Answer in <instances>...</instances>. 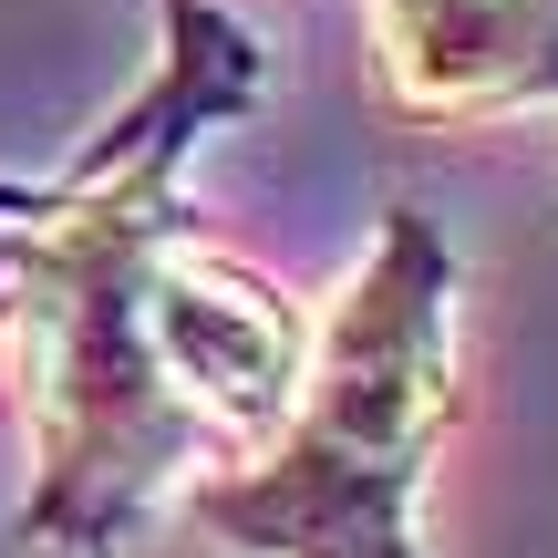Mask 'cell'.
I'll use <instances>...</instances> for the list:
<instances>
[{
    "mask_svg": "<svg viewBox=\"0 0 558 558\" xmlns=\"http://www.w3.org/2000/svg\"><path fill=\"white\" fill-rule=\"evenodd\" d=\"M269 94L259 32L218 0H166V62L52 186L0 197V290L21 352V486L11 538L32 558H135L218 456L186 435L156 362L166 259L186 239V166L228 114Z\"/></svg>",
    "mask_w": 558,
    "mask_h": 558,
    "instance_id": "6da1fadb",
    "label": "cell"
},
{
    "mask_svg": "<svg viewBox=\"0 0 558 558\" xmlns=\"http://www.w3.org/2000/svg\"><path fill=\"white\" fill-rule=\"evenodd\" d=\"M465 414V259L424 207H383L259 456L177 507L228 558H435L424 486Z\"/></svg>",
    "mask_w": 558,
    "mask_h": 558,
    "instance_id": "7a4b0ae2",
    "label": "cell"
},
{
    "mask_svg": "<svg viewBox=\"0 0 558 558\" xmlns=\"http://www.w3.org/2000/svg\"><path fill=\"white\" fill-rule=\"evenodd\" d=\"M156 362H166V403L186 414V435L218 465H239L279 435V414L300 393L311 311L259 259L186 228L177 259H166V300H156Z\"/></svg>",
    "mask_w": 558,
    "mask_h": 558,
    "instance_id": "3957f363",
    "label": "cell"
},
{
    "mask_svg": "<svg viewBox=\"0 0 558 558\" xmlns=\"http://www.w3.org/2000/svg\"><path fill=\"white\" fill-rule=\"evenodd\" d=\"M383 114L476 135L558 114V0H362Z\"/></svg>",
    "mask_w": 558,
    "mask_h": 558,
    "instance_id": "277c9868",
    "label": "cell"
},
{
    "mask_svg": "<svg viewBox=\"0 0 558 558\" xmlns=\"http://www.w3.org/2000/svg\"><path fill=\"white\" fill-rule=\"evenodd\" d=\"M0 331H11V290H0Z\"/></svg>",
    "mask_w": 558,
    "mask_h": 558,
    "instance_id": "5b68a950",
    "label": "cell"
}]
</instances>
